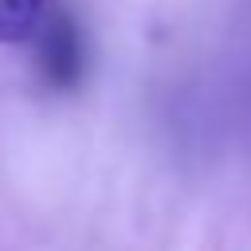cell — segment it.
Masks as SVG:
<instances>
[{"label": "cell", "mask_w": 251, "mask_h": 251, "mask_svg": "<svg viewBox=\"0 0 251 251\" xmlns=\"http://www.w3.org/2000/svg\"><path fill=\"white\" fill-rule=\"evenodd\" d=\"M43 67L47 75L67 86L75 75H78V35H75V24L67 16H55L47 24V43H43Z\"/></svg>", "instance_id": "obj_1"}, {"label": "cell", "mask_w": 251, "mask_h": 251, "mask_svg": "<svg viewBox=\"0 0 251 251\" xmlns=\"http://www.w3.org/2000/svg\"><path fill=\"white\" fill-rule=\"evenodd\" d=\"M51 0H0V43H24L39 31Z\"/></svg>", "instance_id": "obj_2"}]
</instances>
